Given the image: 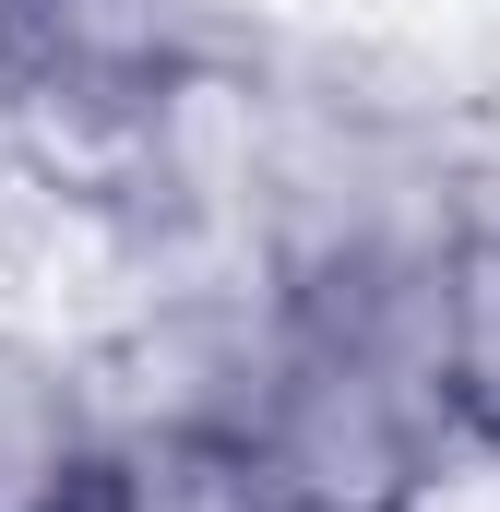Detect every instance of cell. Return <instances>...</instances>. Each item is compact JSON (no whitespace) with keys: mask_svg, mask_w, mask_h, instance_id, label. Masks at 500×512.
Returning <instances> with one entry per match:
<instances>
[{"mask_svg":"<svg viewBox=\"0 0 500 512\" xmlns=\"http://www.w3.org/2000/svg\"><path fill=\"white\" fill-rule=\"evenodd\" d=\"M250 453H262V477L286 501H310V512H441L489 465L441 358L346 346V334H310V322L286 334V370L262 393Z\"/></svg>","mask_w":500,"mask_h":512,"instance_id":"obj_1","label":"cell"},{"mask_svg":"<svg viewBox=\"0 0 500 512\" xmlns=\"http://www.w3.org/2000/svg\"><path fill=\"white\" fill-rule=\"evenodd\" d=\"M96 441H108V417H96L84 334L0 310V512H72Z\"/></svg>","mask_w":500,"mask_h":512,"instance_id":"obj_2","label":"cell"},{"mask_svg":"<svg viewBox=\"0 0 500 512\" xmlns=\"http://www.w3.org/2000/svg\"><path fill=\"white\" fill-rule=\"evenodd\" d=\"M72 512H286V489L262 477L250 441L215 429H108Z\"/></svg>","mask_w":500,"mask_h":512,"instance_id":"obj_3","label":"cell"},{"mask_svg":"<svg viewBox=\"0 0 500 512\" xmlns=\"http://www.w3.org/2000/svg\"><path fill=\"white\" fill-rule=\"evenodd\" d=\"M453 405L477 453H500V227H465L453 251Z\"/></svg>","mask_w":500,"mask_h":512,"instance_id":"obj_4","label":"cell"},{"mask_svg":"<svg viewBox=\"0 0 500 512\" xmlns=\"http://www.w3.org/2000/svg\"><path fill=\"white\" fill-rule=\"evenodd\" d=\"M286 512H310V501H286Z\"/></svg>","mask_w":500,"mask_h":512,"instance_id":"obj_5","label":"cell"}]
</instances>
